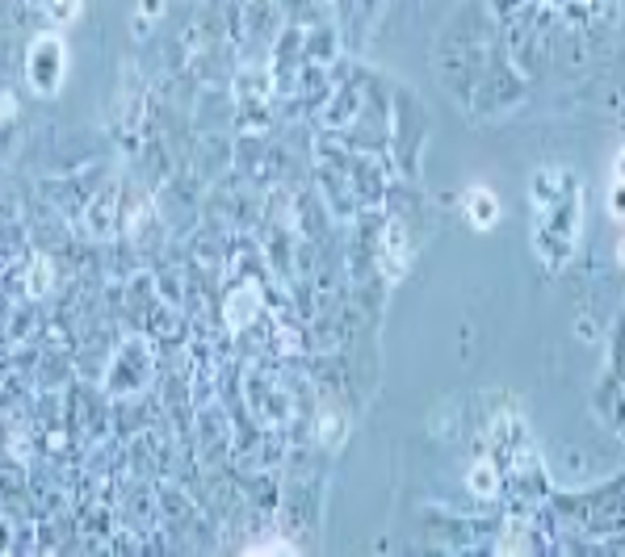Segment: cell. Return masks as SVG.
I'll return each mask as SVG.
<instances>
[{
    "label": "cell",
    "mask_w": 625,
    "mask_h": 557,
    "mask_svg": "<svg viewBox=\"0 0 625 557\" xmlns=\"http://www.w3.org/2000/svg\"><path fill=\"white\" fill-rule=\"evenodd\" d=\"M470 490L474 494H495V470L491 465H474L470 470Z\"/></svg>",
    "instance_id": "cell-1"
},
{
    "label": "cell",
    "mask_w": 625,
    "mask_h": 557,
    "mask_svg": "<svg viewBox=\"0 0 625 557\" xmlns=\"http://www.w3.org/2000/svg\"><path fill=\"white\" fill-rule=\"evenodd\" d=\"M470 214L483 218L478 227H487V222L495 218V197H491V193H474V197H470Z\"/></svg>",
    "instance_id": "cell-2"
},
{
    "label": "cell",
    "mask_w": 625,
    "mask_h": 557,
    "mask_svg": "<svg viewBox=\"0 0 625 557\" xmlns=\"http://www.w3.org/2000/svg\"><path fill=\"white\" fill-rule=\"evenodd\" d=\"M608 206H613V214H625V185H621V189L608 197Z\"/></svg>",
    "instance_id": "cell-3"
}]
</instances>
